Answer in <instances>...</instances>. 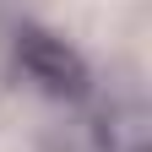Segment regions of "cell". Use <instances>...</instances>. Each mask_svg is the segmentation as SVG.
<instances>
[{"label": "cell", "instance_id": "1", "mask_svg": "<svg viewBox=\"0 0 152 152\" xmlns=\"http://www.w3.org/2000/svg\"><path fill=\"white\" fill-rule=\"evenodd\" d=\"M16 54H22V65L27 76H38L49 92H65V98H76L87 82H82V60L60 44V38H49V33H16Z\"/></svg>", "mask_w": 152, "mask_h": 152}]
</instances>
